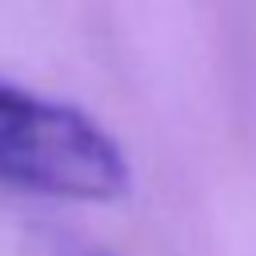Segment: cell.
I'll list each match as a JSON object with an SVG mask.
<instances>
[{
    "mask_svg": "<svg viewBox=\"0 0 256 256\" xmlns=\"http://www.w3.org/2000/svg\"><path fill=\"white\" fill-rule=\"evenodd\" d=\"M0 184L44 200L116 204L132 164L92 112L0 76Z\"/></svg>",
    "mask_w": 256,
    "mask_h": 256,
    "instance_id": "obj_1",
    "label": "cell"
},
{
    "mask_svg": "<svg viewBox=\"0 0 256 256\" xmlns=\"http://www.w3.org/2000/svg\"><path fill=\"white\" fill-rule=\"evenodd\" d=\"M20 256H112V252L68 228H32L20 244Z\"/></svg>",
    "mask_w": 256,
    "mask_h": 256,
    "instance_id": "obj_2",
    "label": "cell"
}]
</instances>
